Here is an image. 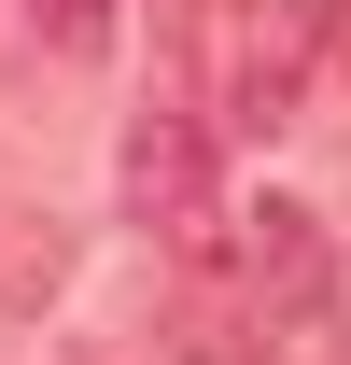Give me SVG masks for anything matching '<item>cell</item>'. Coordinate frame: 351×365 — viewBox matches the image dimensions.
Returning <instances> with one entry per match:
<instances>
[{
	"label": "cell",
	"mask_w": 351,
	"mask_h": 365,
	"mask_svg": "<svg viewBox=\"0 0 351 365\" xmlns=\"http://www.w3.org/2000/svg\"><path fill=\"white\" fill-rule=\"evenodd\" d=\"M337 295V253H323V211H295V197H267V211H225L211 253H183L169 281V337L183 365H267L281 337H295L309 309Z\"/></svg>",
	"instance_id": "1"
},
{
	"label": "cell",
	"mask_w": 351,
	"mask_h": 365,
	"mask_svg": "<svg viewBox=\"0 0 351 365\" xmlns=\"http://www.w3.org/2000/svg\"><path fill=\"white\" fill-rule=\"evenodd\" d=\"M309 85H323V0H267V14H239V71H225V127L281 140L309 113Z\"/></svg>",
	"instance_id": "3"
},
{
	"label": "cell",
	"mask_w": 351,
	"mask_h": 365,
	"mask_svg": "<svg viewBox=\"0 0 351 365\" xmlns=\"http://www.w3.org/2000/svg\"><path fill=\"white\" fill-rule=\"evenodd\" d=\"M113 182H127V225L155 239V253H211V239H225L211 113H197L183 85H155V113H127V155H113Z\"/></svg>",
	"instance_id": "2"
},
{
	"label": "cell",
	"mask_w": 351,
	"mask_h": 365,
	"mask_svg": "<svg viewBox=\"0 0 351 365\" xmlns=\"http://www.w3.org/2000/svg\"><path fill=\"white\" fill-rule=\"evenodd\" d=\"M323 71L351 85V0H323Z\"/></svg>",
	"instance_id": "6"
},
{
	"label": "cell",
	"mask_w": 351,
	"mask_h": 365,
	"mask_svg": "<svg viewBox=\"0 0 351 365\" xmlns=\"http://www.w3.org/2000/svg\"><path fill=\"white\" fill-rule=\"evenodd\" d=\"M29 43H56V56H113V0H29Z\"/></svg>",
	"instance_id": "5"
},
{
	"label": "cell",
	"mask_w": 351,
	"mask_h": 365,
	"mask_svg": "<svg viewBox=\"0 0 351 365\" xmlns=\"http://www.w3.org/2000/svg\"><path fill=\"white\" fill-rule=\"evenodd\" d=\"M56 365H113V351H56Z\"/></svg>",
	"instance_id": "7"
},
{
	"label": "cell",
	"mask_w": 351,
	"mask_h": 365,
	"mask_svg": "<svg viewBox=\"0 0 351 365\" xmlns=\"http://www.w3.org/2000/svg\"><path fill=\"white\" fill-rule=\"evenodd\" d=\"M43 295H56V239L29 211H0V309H43Z\"/></svg>",
	"instance_id": "4"
}]
</instances>
